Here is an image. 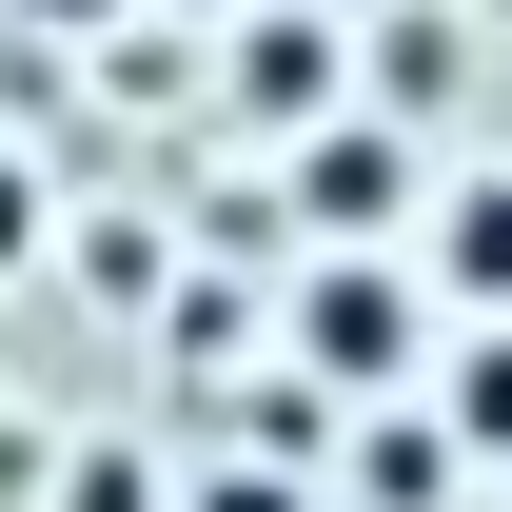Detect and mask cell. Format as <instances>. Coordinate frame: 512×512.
<instances>
[{
  "label": "cell",
  "mask_w": 512,
  "mask_h": 512,
  "mask_svg": "<svg viewBox=\"0 0 512 512\" xmlns=\"http://www.w3.org/2000/svg\"><path fill=\"white\" fill-rule=\"evenodd\" d=\"M414 355H434L414 256H316V276H296V394H375V414H394Z\"/></svg>",
  "instance_id": "cell-1"
},
{
  "label": "cell",
  "mask_w": 512,
  "mask_h": 512,
  "mask_svg": "<svg viewBox=\"0 0 512 512\" xmlns=\"http://www.w3.org/2000/svg\"><path fill=\"white\" fill-rule=\"evenodd\" d=\"M276 197H296V237L316 256H414V138L394 119H316V138H276Z\"/></svg>",
  "instance_id": "cell-2"
},
{
  "label": "cell",
  "mask_w": 512,
  "mask_h": 512,
  "mask_svg": "<svg viewBox=\"0 0 512 512\" xmlns=\"http://www.w3.org/2000/svg\"><path fill=\"white\" fill-rule=\"evenodd\" d=\"M217 99H237L256 138H316V119H355V60H335V20H316V0H237Z\"/></svg>",
  "instance_id": "cell-3"
},
{
  "label": "cell",
  "mask_w": 512,
  "mask_h": 512,
  "mask_svg": "<svg viewBox=\"0 0 512 512\" xmlns=\"http://www.w3.org/2000/svg\"><path fill=\"white\" fill-rule=\"evenodd\" d=\"M414 296L512 316V178H434V197H414Z\"/></svg>",
  "instance_id": "cell-4"
},
{
  "label": "cell",
  "mask_w": 512,
  "mask_h": 512,
  "mask_svg": "<svg viewBox=\"0 0 512 512\" xmlns=\"http://www.w3.org/2000/svg\"><path fill=\"white\" fill-rule=\"evenodd\" d=\"M434 434H453V453H493V473H512V316H473V335L434 355Z\"/></svg>",
  "instance_id": "cell-5"
},
{
  "label": "cell",
  "mask_w": 512,
  "mask_h": 512,
  "mask_svg": "<svg viewBox=\"0 0 512 512\" xmlns=\"http://www.w3.org/2000/svg\"><path fill=\"white\" fill-rule=\"evenodd\" d=\"M453 493V434L434 414H375V434H355V512H434Z\"/></svg>",
  "instance_id": "cell-6"
},
{
  "label": "cell",
  "mask_w": 512,
  "mask_h": 512,
  "mask_svg": "<svg viewBox=\"0 0 512 512\" xmlns=\"http://www.w3.org/2000/svg\"><path fill=\"white\" fill-rule=\"evenodd\" d=\"M60 512H158V453H119V434L60 453Z\"/></svg>",
  "instance_id": "cell-7"
},
{
  "label": "cell",
  "mask_w": 512,
  "mask_h": 512,
  "mask_svg": "<svg viewBox=\"0 0 512 512\" xmlns=\"http://www.w3.org/2000/svg\"><path fill=\"white\" fill-rule=\"evenodd\" d=\"M178 512H316V473H256V453H217V473H197Z\"/></svg>",
  "instance_id": "cell-8"
},
{
  "label": "cell",
  "mask_w": 512,
  "mask_h": 512,
  "mask_svg": "<svg viewBox=\"0 0 512 512\" xmlns=\"http://www.w3.org/2000/svg\"><path fill=\"white\" fill-rule=\"evenodd\" d=\"M0 256H40V178H20V158H0Z\"/></svg>",
  "instance_id": "cell-9"
},
{
  "label": "cell",
  "mask_w": 512,
  "mask_h": 512,
  "mask_svg": "<svg viewBox=\"0 0 512 512\" xmlns=\"http://www.w3.org/2000/svg\"><path fill=\"white\" fill-rule=\"evenodd\" d=\"M40 20H119V0H40Z\"/></svg>",
  "instance_id": "cell-10"
},
{
  "label": "cell",
  "mask_w": 512,
  "mask_h": 512,
  "mask_svg": "<svg viewBox=\"0 0 512 512\" xmlns=\"http://www.w3.org/2000/svg\"><path fill=\"white\" fill-rule=\"evenodd\" d=\"M197 20H237V0H197Z\"/></svg>",
  "instance_id": "cell-11"
}]
</instances>
